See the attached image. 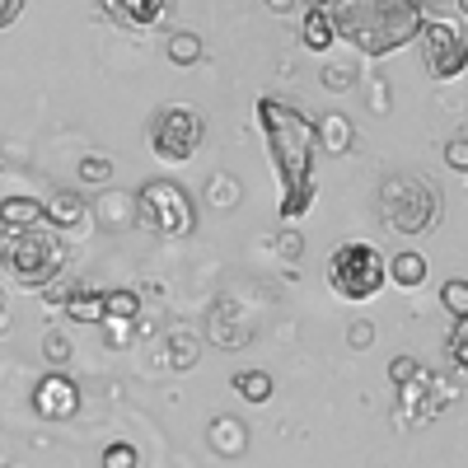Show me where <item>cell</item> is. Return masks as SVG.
Returning <instances> with one entry per match:
<instances>
[{
	"instance_id": "cell-10",
	"label": "cell",
	"mask_w": 468,
	"mask_h": 468,
	"mask_svg": "<svg viewBox=\"0 0 468 468\" xmlns=\"http://www.w3.org/2000/svg\"><path fill=\"white\" fill-rule=\"evenodd\" d=\"M99 5L108 19L127 24V28H154L174 10V0H99Z\"/></svg>"
},
{
	"instance_id": "cell-1",
	"label": "cell",
	"mask_w": 468,
	"mask_h": 468,
	"mask_svg": "<svg viewBox=\"0 0 468 468\" xmlns=\"http://www.w3.org/2000/svg\"><path fill=\"white\" fill-rule=\"evenodd\" d=\"M258 127L271 154V169H277V192H282V216L300 220L314 207L319 192V122L304 117L295 103L262 94L258 99Z\"/></svg>"
},
{
	"instance_id": "cell-33",
	"label": "cell",
	"mask_w": 468,
	"mask_h": 468,
	"mask_svg": "<svg viewBox=\"0 0 468 468\" xmlns=\"http://www.w3.org/2000/svg\"><path fill=\"white\" fill-rule=\"evenodd\" d=\"M267 5H271V10H291V5H295V0H267Z\"/></svg>"
},
{
	"instance_id": "cell-8",
	"label": "cell",
	"mask_w": 468,
	"mask_h": 468,
	"mask_svg": "<svg viewBox=\"0 0 468 468\" xmlns=\"http://www.w3.org/2000/svg\"><path fill=\"white\" fill-rule=\"evenodd\" d=\"M417 37H421V61H426V70H431L436 80H454V75L463 70L468 52H463V37H459L454 24L431 19V24H421Z\"/></svg>"
},
{
	"instance_id": "cell-22",
	"label": "cell",
	"mask_w": 468,
	"mask_h": 468,
	"mask_svg": "<svg viewBox=\"0 0 468 468\" xmlns=\"http://www.w3.org/2000/svg\"><path fill=\"white\" fill-rule=\"evenodd\" d=\"M103 468H136L141 463V454H136V445L132 441H112L108 450H103V459H99Z\"/></svg>"
},
{
	"instance_id": "cell-12",
	"label": "cell",
	"mask_w": 468,
	"mask_h": 468,
	"mask_svg": "<svg viewBox=\"0 0 468 468\" xmlns=\"http://www.w3.org/2000/svg\"><path fill=\"white\" fill-rule=\"evenodd\" d=\"M0 225H5L10 234L43 225V202H33V197H10V202H0Z\"/></svg>"
},
{
	"instance_id": "cell-13",
	"label": "cell",
	"mask_w": 468,
	"mask_h": 468,
	"mask_svg": "<svg viewBox=\"0 0 468 468\" xmlns=\"http://www.w3.org/2000/svg\"><path fill=\"white\" fill-rule=\"evenodd\" d=\"M85 202L75 197V192H57L52 202H43V220H52L57 229H75V225H85Z\"/></svg>"
},
{
	"instance_id": "cell-32",
	"label": "cell",
	"mask_w": 468,
	"mask_h": 468,
	"mask_svg": "<svg viewBox=\"0 0 468 468\" xmlns=\"http://www.w3.org/2000/svg\"><path fill=\"white\" fill-rule=\"evenodd\" d=\"M324 80H328V85H333V90H342V85H346V80H351V75H346V70H342V66H333V70H328V75H324Z\"/></svg>"
},
{
	"instance_id": "cell-27",
	"label": "cell",
	"mask_w": 468,
	"mask_h": 468,
	"mask_svg": "<svg viewBox=\"0 0 468 468\" xmlns=\"http://www.w3.org/2000/svg\"><path fill=\"white\" fill-rule=\"evenodd\" d=\"M421 375V366L412 361V356H399L394 366H388V379H394V384H408V379H417Z\"/></svg>"
},
{
	"instance_id": "cell-24",
	"label": "cell",
	"mask_w": 468,
	"mask_h": 468,
	"mask_svg": "<svg viewBox=\"0 0 468 468\" xmlns=\"http://www.w3.org/2000/svg\"><path fill=\"white\" fill-rule=\"evenodd\" d=\"M441 304L450 309L454 319H468V286L463 282H445L441 286Z\"/></svg>"
},
{
	"instance_id": "cell-16",
	"label": "cell",
	"mask_w": 468,
	"mask_h": 468,
	"mask_svg": "<svg viewBox=\"0 0 468 468\" xmlns=\"http://www.w3.org/2000/svg\"><path fill=\"white\" fill-rule=\"evenodd\" d=\"M141 314L136 291H103V324H132Z\"/></svg>"
},
{
	"instance_id": "cell-2",
	"label": "cell",
	"mask_w": 468,
	"mask_h": 468,
	"mask_svg": "<svg viewBox=\"0 0 468 468\" xmlns=\"http://www.w3.org/2000/svg\"><path fill=\"white\" fill-rule=\"evenodd\" d=\"M333 37L361 57H388L421 33V0H333Z\"/></svg>"
},
{
	"instance_id": "cell-11",
	"label": "cell",
	"mask_w": 468,
	"mask_h": 468,
	"mask_svg": "<svg viewBox=\"0 0 468 468\" xmlns=\"http://www.w3.org/2000/svg\"><path fill=\"white\" fill-rule=\"evenodd\" d=\"M61 309H66V319H75V324H103V295L90 291V286H75L61 300Z\"/></svg>"
},
{
	"instance_id": "cell-28",
	"label": "cell",
	"mask_w": 468,
	"mask_h": 468,
	"mask_svg": "<svg viewBox=\"0 0 468 468\" xmlns=\"http://www.w3.org/2000/svg\"><path fill=\"white\" fill-rule=\"evenodd\" d=\"M445 160H450L454 174H463V169H468V145H463V141H450V145H445Z\"/></svg>"
},
{
	"instance_id": "cell-7",
	"label": "cell",
	"mask_w": 468,
	"mask_h": 468,
	"mask_svg": "<svg viewBox=\"0 0 468 468\" xmlns=\"http://www.w3.org/2000/svg\"><path fill=\"white\" fill-rule=\"evenodd\" d=\"M136 220L150 225L154 234H169V239H178V234L192 229V202H187V192L169 178H154L141 187V197H136Z\"/></svg>"
},
{
	"instance_id": "cell-29",
	"label": "cell",
	"mask_w": 468,
	"mask_h": 468,
	"mask_svg": "<svg viewBox=\"0 0 468 468\" xmlns=\"http://www.w3.org/2000/svg\"><path fill=\"white\" fill-rule=\"evenodd\" d=\"M24 15V0H0V28H10Z\"/></svg>"
},
{
	"instance_id": "cell-25",
	"label": "cell",
	"mask_w": 468,
	"mask_h": 468,
	"mask_svg": "<svg viewBox=\"0 0 468 468\" xmlns=\"http://www.w3.org/2000/svg\"><path fill=\"white\" fill-rule=\"evenodd\" d=\"M450 366H454V370L468 366V319H454V333H450Z\"/></svg>"
},
{
	"instance_id": "cell-31",
	"label": "cell",
	"mask_w": 468,
	"mask_h": 468,
	"mask_svg": "<svg viewBox=\"0 0 468 468\" xmlns=\"http://www.w3.org/2000/svg\"><path fill=\"white\" fill-rule=\"evenodd\" d=\"M282 253L286 258H300V234H282Z\"/></svg>"
},
{
	"instance_id": "cell-34",
	"label": "cell",
	"mask_w": 468,
	"mask_h": 468,
	"mask_svg": "<svg viewBox=\"0 0 468 468\" xmlns=\"http://www.w3.org/2000/svg\"><path fill=\"white\" fill-rule=\"evenodd\" d=\"M328 5V0H309V10H324Z\"/></svg>"
},
{
	"instance_id": "cell-3",
	"label": "cell",
	"mask_w": 468,
	"mask_h": 468,
	"mask_svg": "<svg viewBox=\"0 0 468 468\" xmlns=\"http://www.w3.org/2000/svg\"><path fill=\"white\" fill-rule=\"evenodd\" d=\"M5 267H10V277H15L24 291H48V286L57 282V271L66 267V244H61V234H57V229H43V225L10 234V244H5Z\"/></svg>"
},
{
	"instance_id": "cell-23",
	"label": "cell",
	"mask_w": 468,
	"mask_h": 468,
	"mask_svg": "<svg viewBox=\"0 0 468 468\" xmlns=\"http://www.w3.org/2000/svg\"><path fill=\"white\" fill-rule=\"evenodd\" d=\"M43 361H48L52 370H66V366H70V342H66L61 333H48V337H43Z\"/></svg>"
},
{
	"instance_id": "cell-36",
	"label": "cell",
	"mask_w": 468,
	"mask_h": 468,
	"mask_svg": "<svg viewBox=\"0 0 468 468\" xmlns=\"http://www.w3.org/2000/svg\"><path fill=\"white\" fill-rule=\"evenodd\" d=\"M0 319H5V300H0Z\"/></svg>"
},
{
	"instance_id": "cell-6",
	"label": "cell",
	"mask_w": 468,
	"mask_h": 468,
	"mask_svg": "<svg viewBox=\"0 0 468 468\" xmlns=\"http://www.w3.org/2000/svg\"><path fill=\"white\" fill-rule=\"evenodd\" d=\"M202 136H207V127L192 108H160L150 122V150H154V160H165V165L192 160V154L202 150Z\"/></svg>"
},
{
	"instance_id": "cell-20",
	"label": "cell",
	"mask_w": 468,
	"mask_h": 468,
	"mask_svg": "<svg viewBox=\"0 0 468 468\" xmlns=\"http://www.w3.org/2000/svg\"><path fill=\"white\" fill-rule=\"evenodd\" d=\"M319 141L333 150V154H346L351 150V127H346V117H324V127H319Z\"/></svg>"
},
{
	"instance_id": "cell-21",
	"label": "cell",
	"mask_w": 468,
	"mask_h": 468,
	"mask_svg": "<svg viewBox=\"0 0 468 468\" xmlns=\"http://www.w3.org/2000/svg\"><path fill=\"white\" fill-rule=\"evenodd\" d=\"M169 57H174L178 66H192V61L202 57V37H197V33H174V37H169Z\"/></svg>"
},
{
	"instance_id": "cell-9",
	"label": "cell",
	"mask_w": 468,
	"mask_h": 468,
	"mask_svg": "<svg viewBox=\"0 0 468 468\" xmlns=\"http://www.w3.org/2000/svg\"><path fill=\"white\" fill-rule=\"evenodd\" d=\"M33 412L43 421H70L75 412H80V388H75L70 375L52 370L33 384Z\"/></svg>"
},
{
	"instance_id": "cell-26",
	"label": "cell",
	"mask_w": 468,
	"mask_h": 468,
	"mask_svg": "<svg viewBox=\"0 0 468 468\" xmlns=\"http://www.w3.org/2000/svg\"><path fill=\"white\" fill-rule=\"evenodd\" d=\"M80 178L85 183H108L112 178V165L103 160V154H90V160H80Z\"/></svg>"
},
{
	"instance_id": "cell-35",
	"label": "cell",
	"mask_w": 468,
	"mask_h": 468,
	"mask_svg": "<svg viewBox=\"0 0 468 468\" xmlns=\"http://www.w3.org/2000/svg\"><path fill=\"white\" fill-rule=\"evenodd\" d=\"M450 5H459V10H463V5H468V0H450Z\"/></svg>"
},
{
	"instance_id": "cell-4",
	"label": "cell",
	"mask_w": 468,
	"mask_h": 468,
	"mask_svg": "<svg viewBox=\"0 0 468 468\" xmlns=\"http://www.w3.org/2000/svg\"><path fill=\"white\" fill-rule=\"evenodd\" d=\"M379 216H384L388 229H399V234H426L441 220V192L426 178L394 174V178L379 183Z\"/></svg>"
},
{
	"instance_id": "cell-5",
	"label": "cell",
	"mask_w": 468,
	"mask_h": 468,
	"mask_svg": "<svg viewBox=\"0 0 468 468\" xmlns=\"http://www.w3.org/2000/svg\"><path fill=\"white\" fill-rule=\"evenodd\" d=\"M384 282H388V271H384V253L375 244H342V249H333V258H328L333 295L361 304V300H375L384 291Z\"/></svg>"
},
{
	"instance_id": "cell-17",
	"label": "cell",
	"mask_w": 468,
	"mask_h": 468,
	"mask_svg": "<svg viewBox=\"0 0 468 468\" xmlns=\"http://www.w3.org/2000/svg\"><path fill=\"white\" fill-rule=\"evenodd\" d=\"M384 271L399 286H421L426 282V258L421 253H394V262H384Z\"/></svg>"
},
{
	"instance_id": "cell-15",
	"label": "cell",
	"mask_w": 468,
	"mask_h": 468,
	"mask_svg": "<svg viewBox=\"0 0 468 468\" xmlns=\"http://www.w3.org/2000/svg\"><path fill=\"white\" fill-rule=\"evenodd\" d=\"M211 445L220 450V454H244V445H249V426L244 421H234V417H216L211 421Z\"/></svg>"
},
{
	"instance_id": "cell-19",
	"label": "cell",
	"mask_w": 468,
	"mask_h": 468,
	"mask_svg": "<svg viewBox=\"0 0 468 468\" xmlns=\"http://www.w3.org/2000/svg\"><path fill=\"white\" fill-rule=\"evenodd\" d=\"M197 351H202V342L192 333H174L169 337V366L174 370H192V366H197Z\"/></svg>"
},
{
	"instance_id": "cell-18",
	"label": "cell",
	"mask_w": 468,
	"mask_h": 468,
	"mask_svg": "<svg viewBox=\"0 0 468 468\" xmlns=\"http://www.w3.org/2000/svg\"><path fill=\"white\" fill-rule=\"evenodd\" d=\"M234 388H239V399H249V403H267L271 399V375L267 370H239L234 375Z\"/></svg>"
},
{
	"instance_id": "cell-14",
	"label": "cell",
	"mask_w": 468,
	"mask_h": 468,
	"mask_svg": "<svg viewBox=\"0 0 468 468\" xmlns=\"http://www.w3.org/2000/svg\"><path fill=\"white\" fill-rule=\"evenodd\" d=\"M300 43H304L309 52H319V57L337 43V37H333V19H328V10H309V15H304V24H300Z\"/></svg>"
},
{
	"instance_id": "cell-30",
	"label": "cell",
	"mask_w": 468,
	"mask_h": 468,
	"mask_svg": "<svg viewBox=\"0 0 468 468\" xmlns=\"http://www.w3.org/2000/svg\"><path fill=\"white\" fill-rule=\"evenodd\" d=\"M346 342H351V346H370V342H375V328H370V324H351Z\"/></svg>"
}]
</instances>
